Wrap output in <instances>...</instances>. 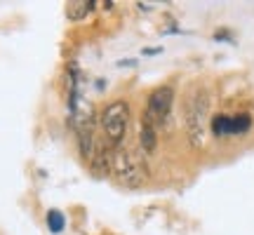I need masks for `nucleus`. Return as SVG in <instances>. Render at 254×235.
<instances>
[{
    "label": "nucleus",
    "mask_w": 254,
    "mask_h": 235,
    "mask_svg": "<svg viewBox=\"0 0 254 235\" xmlns=\"http://www.w3.org/2000/svg\"><path fill=\"white\" fill-rule=\"evenodd\" d=\"M207 120H209V92L205 87H195L186 99L184 109V129L186 139L193 148H202L207 139Z\"/></svg>",
    "instance_id": "f257e3e1"
},
{
    "label": "nucleus",
    "mask_w": 254,
    "mask_h": 235,
    "mask_svg": "<svg viewBox=\"0 0 254 235\" xmlns=\"http://www.w3.org/2000/svg\"><path fill=\"white\" fill-rule=\"evenodd\" d=\"M111 174L125 186V188H141L148 179V165L144 160V153L127 151L120 146L113 151V163H111Z\"/></svg>",
    "instance_id": "f03ea898"
},
{
    "label": "nucleus",
    "mask_w": 254,
    "mask_h": 235,
    "mask_svg": "<svg viewBox=\"0 0 254 235\" xmlns=\"http://www.w3.org/2000/svg\"><path fill=\"white\" fill-rule=\"evenodd\" d=\"M101 129L106 134V144L111 151H118L123 141H125V132H127V122H129V104L123 99L111 101L106 109L101 111L99 116Z\"/></svg>",
    "instance_id": "7ed1b4c3"
},
{
    "label": "nucleus",
    "mask_w": 254,
    "mask_h": 235,
    "mask_svg": "<svg viewBox=\"0 0 254 235\" xmlns=\"http://www.w3.org/2000/svg\"><path fill=\"white\" fill-rule=\"evenodd\" d=\"M172 104H174V87L172 85H160V87H155V90L148 94L141 122H146V125H151V127L165 125L167 118H170V111H172Z\"/></svg>",
    "instance_id": "20e7f679"
},
{
    "label": "nucleus",
    "mask_w": 254,
    "mask_h": 235,
    "mask_svg": "<svg viewBox=\"0 0 254 235\" xmlns=\"http://www.w3.org/2000/svg\"><path fill=\"white\" fill-rule=\"evenodd\" d=\"M139 144H141V153H144V155H151V153H153L155 146H158L155 127L141 122V127H139Z\"/></svg>",
    "instance_id": "39448f33"
},
{
    "label": "nucleus",
    "mask_w": 254,
    "mask_h": 235,
    "mask_svg": "<svg viewBox=\"0 0 254 235\" xmlns=\"http://www.w3.org/2000/svg\"><path fill=\"white\" fill-rule=\"evenodd\" d=\"M78 148L85 160L94 158V141H92V127H78Z\"/></svg>",
    "instance_id": "423d86ee"
},
{
    "label": "nucleus",
    "mask_w": 254,
    "mask_h": 235,
    "mask_svg": "<svg viewBox=\"0 0 254 235\" xmlns=\"http://www.w3.org/2000/svg\"><path fill=\"white\" fill-rule=\"evenodd\" d=\"M111 163H113V151L111 148H101L99 153L92 158V170L101 176L111 174Z\"/></svg>",
    "instance_id": "0eeeda50"
},
{
    "label": "nucleus",
    "mask_w": 254,
    "mask_h": 235,
    "mask_svg": "<svg viewBox=\"0 0 254 235\" xmlns=\"http://www.w3.org/2000/svg\"><path fill=\"white\" fill-rule=\"evenodd\" d=\"M94 5H97L94 0H75V2H68V17L73 21H82L94 9Z\"/></svg>",
    "instance_id": "6e6552de"
},
{
    "label": "nucleus",
    "mask_w": 254,
    "mask_h": 235,
    "mask_svg": "<svg viewBox=\"0 0 254 235\" xmlns=\"http://www.w3.org/2000/svg\"><path fill=\"white\" fill-rule=\"evenodd\" d=\"M252 129V116L250 113H238V116H231V132L233 136L247 134Z\"/></svg>",
    "instance_id": "1a4fd4ad"
},
{
    "label": "nucleus",
    "mask_w": 254,
    "mask_h": 235,
    "mask_svg": "<svg viewBox=\"0 0 254 235\" xmlns=\"http://www.w3.org/2000/svg\"><path fill=\"white\" fill-rule=\"evenodd\" d=\"M212 134L214 136H233L231 132V116H214L212 118Z\"/></svg>",
    "instance_id": "9d476101"
},
{
    "label": "nucleus",
    "mask_w": 254,
    "mask_h": 235,
    "mask_svg": "<svg viewBox=\"0 0 254 235\" xmlns=\"http://www.w3.org/2000/svg\"><path fill=\"white\" fill-rule=\"evenodd\" d=\"M47 226H50L52 233H62L64 231L66 219H64V214L59 212V209H50V212H47Z\"/></svg>",
    "instance_id": "9b49d317"
}]
</instances>
